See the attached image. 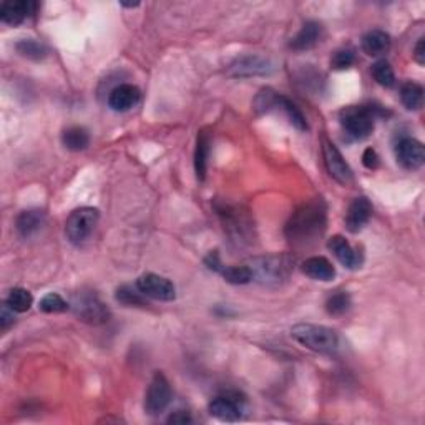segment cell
<instances>
[{"mask_svg":"<svg viewBox=\"0 0 425 425\" xmlns=\"http://www.w3.org/2000/svg\"><path fill=\"white\" fill-rule=\"evenodd\" d=\"M326 230V206L321 200L306 203L296 210L286 225V238L293 244L304 246L324 233Z\"/></svg>","mask_w":425,"mask_h":425,"instance_id":"1","label":"cell"},{"mask_svg":"<svg viewBox=\"0 0 425 425\" xmlns=\"http://www.w3.org/2000/svg\"><path fill=\"white\" fill-rule=\"evenodd\" d=\"M291 338L298 340L301 345L314 353L333 355L339 350V335L334 329L319 324H296L291 328Z\"/></svg>","mask_w":425,"mask_h":425,"instance_id":"2","label":"cell"},{"mask_svg":"<svg viewBox=\"0 0 425 425\" xmlns=\"http://www.w3.org/2000/svg\"><path fill=\"white\" fill-rule=\"evenodd\" d=\"M377 115L375 107H348L340 112V125L353 140H365L374 130Z\"/></svg>","mask_w":425,"mask_h":425,"instance_id":"3","label":"cell"},{"mask_svg":"<svg viewBox=\"0 0 425 425\" xmlns=\"http://www.w3.org/2000/svg\"><path fill=\"white\" fill-rule=\"evenodd\" d=\"M100 220V211L97 208L83 206L72 211L65 223V235L70 243L82 244L83 241L90 238L93 230L97 228Z\"/></svg>","mask_w":425,"mask_h":425,"instance_id":"4","label":"cell"},{"mask_svg":"<svg viewBox=\"0 0 425 425\" xmlns=\"http://www.w3.org/2000/svg\"><path fill=\"white\" fill-rule=\"evenodd\" d=\"M73 311L88 324H105L110 319V309L93 293H80L73 298Z\"/></svg>","mask_w":425,"mask_h":425,"instance_id":"5","label":"cell"},{"mask_svg":"<svg viewBox=\"0 0 425 425\" xmlns=\"http://www.w3.org/2000/svg\"><path fill=\"white\" fill-rule=\"evenodd\" d=\"M249 269L253 273V281H258L261 284H278L288 278L289 264L284 258L268 256V258L253 261Z\"/></svg>","mask_w":425,"mask_h":425,"instance_id":"6","label":"cell"},{"mask_svg":"<svg viewBox=\"0 0 425 425\" xmlns=\"http://www.w3.org/2000/svg\"><path fill=\"white\" fill-rule=\"evenodd\" d=\"M323 158L326 170H328L330 178H334L335 181L344 186L353 183L354 173L350 170L349 163L344 160L343 153L338 150V146L333 141H329L326 136L323 138Z\"/></svg>","mask_w":425,"mask_h":425,"instance_id":"7","label":"cell"},{"mask_svg":"<svg viewBox=\"0 0 425 425\" xmlns=\"http://www.w3.org/2000/svg\"><path fill=\"white\" fill-rule=\"evenodd\" d=\"M171 402V387L165 374L156 372L148 385L145 395V412L148 415H160Z\"/></svg>","mask_w":425,"mask_h":425,"instance_id":"8","label":"cell"},{"mask_svg":"<svg viewBox=\"0 0 425 425\" xmlns=\"http://www.w3.org/2000/svg\"><path fill=\"white\" fill-rule=\"evenodd\" d=\"M395 158H397L399 165L404 166L405 170H419L425 161V148L422 143L415 138L402 136L399 138L394 146Z\"/></svg>","mask_w":425,"mask_h":425,"instance_id":"9","label":"cell"},{"mask_svg":"<svg viewBox=\"0 0 425 425\" xmlns=\"http://www.w3.org/2000/svg\"><path fill=\"white\" fill-rule=\"evenodd\" d=\"M136 288L141 291L146 298L156 301H173L176 298V289L170 279L158 276L155 273H146L138 278Z\"/></svg>","mask_w":425,"mask_h":425,"instance_id":"10","label":"cell"},{"mask_svg":"<svg viewBox=\"0 0 425 425\" xmlns=\"http://www.w3.org/2000/svg\"><path fill=\"white\" fill-rule=\"evenodd\" d=\"M241 405L243 399H240L238 392H226L211 400L210 414L223 422H236L241 419Z\"/></svg>","mask_w":425,"mask_h":425,"instance_id":"11","label":"cell"},{"mask_svg":"<svg viewBox=\"0 0 425 425\" xmlns=\"http://www.w3.org/2000/svg\"><path fill=\"white\" fill-rule=\"evenodd\" d=\"M273 72V65L268 58L263 57H243L238 58L235 63H231L228 73L231 77H240V78H246V77H264L269 75Z\"/></svg>","mask_w":425,"mask_h":425,"instance_id":"12","label":"cell"},{"mask_svg":"<svg viewBox=\"0 0 425 425\" xmlns=\"http://www.w3.org/2000/svg\"><path fill=\"white\" fill-rule=\"evenodd\" d=\"M370 216H372V203L365 196H359L350 203L348 215H345V228L349 233H359L362 231L365 225L369 223Z\"/></svg>","mask_w":425,"mask_h":425,"instance_id":"13","label":"cell"},{"mask_svg":"<svg viewBox=\"0 0 425 425\" xmlns=\"http://www.w3.org/2000/svg\"><path fill=\"white\" fill-rule=\"evenodd\" d=\"M328 248L333 251V254L338 258V261L344 268L348 269H357L362 264V256L359 251H355L344 236L335 235L328 241Z\"/></svg>","mask_w":425,"mask_h":425,"instance_id":"14","label":"cell"},{"mask_svg":"<svg viewBox=\"0 0 425 425\" xmlns=\"http://www.w3.org/2000/svg\"><path fill=\"white\" fill-rule=\"evenodd\" d=\"M141 93L131 83H123L113 88L108 95V107L115 112H128L140 102Z\"/></svg>","mask_w":425,"mask_h":425,"instance_id":"15","label":"cell"},{"mask_svg":"<svg viewBox=\"0 0 425 425\" xmlns=\"http://www.w3.org/2000/svg\"><path fill=\"white\" fill-rule=\"evenodd\" d=\"M37 4L28 2V0H11V2H4L0 6V21L7 26H18L22 23L28 16L36 12Z\"/></svg>","mask_w":425,"mask_h":425,"instance_id":"16","label":"cell"},{"mask_svg":"<svg viewBox=\"0 0 425 425\" xmlns=\"http://www.w3.org/2000/svg\"><path fill=\"white\" fill-rule=\"evenodd\" d=\"M321 38H323V26L319 22L311 21L304 23L303 28L298 32V36L291 41L289 47L296 52H304L318 45Z\"/></svg>","mask_w":425,"mask_h":425,"instance_id":"17","label":"cell"},{"mask_svg":"<svg viewBox=\"0 0 425 425\" xmlns=\"http://www.w3.org/2000/svg\"><path fill=\"white\" fill-rule=\"evenodd\" d=\"M303 273L314 281H333L335 278V268L330 261L323 256H313L303 263Z\"/></svg>","mask_w":425,"mask_h":425,"instance_id":"18","label":"cell"},{"mask_svg":"<svg viewBox=\"0 0 425 425\" xmlns=\"http://www.w3.org/2000/svg\"><path fill=\"white\" fill-rule=\"evenodd\" d=\"M43 221H45V212L42 210H27L17 216L16 228L18 235L23 236V238H31V236L41 231Z\"/></svg>","mask_w":425,"mask_h":425,"instance_id":"19","label":"cell"},{"mask_svg":"<svg viewBox=\"0 0 425 425\" xmlns=\"http://www.w3.org/2000/svg\"><path fill=\"white\" fill-rule=\"evenodd\" d=\"M390 48V37L384 31H370L362 37V50L370 57H380Z\"/></svg>","mask_w":425,"mask_h":425,"instance_id":"20","label":"cell"},{"mask_svg":"<svg viewBox=\"0 0 425 425\" xmlns=\"http://www.w3.org/2000/svg\"><path fill=\"white\" fill-rule=\"evenodd\" d=\"M210 146H211L210 135H208L206 131H200V135H198V140H196V150H195V171L200 181H203L206 178Z\"/></svg>","mask_w":425,"mask_h":425,"instance_id":"21","label":"cell"},{"mask_svg":"<svg viewBox=\"0 0 425 425\" xmlns=\"http://www.w3.org/2000/svg\"><path fill=\"white\" fill-rule=\"evenodd\" d=\"M62 143L70 151H83L90 145L88 131L82 127H70L62 133Z\"/></svg>","mask_w":425,"mask_h":425,"instance_id":"22","label":"cell"},{"mask_svg":"<svg viewBox=\"0 0 425 425\" xmlns=\"http://www.w3.org/2000/svg\"><path fill=\"white\" fill-rule=\"evenodd\" d=\"M400 100L407 110H419L424 103V88L415 82H405L400 87Z\"/></svg>","mask_w":425,"mask_h":425,"instance_id":"23","label":"cell"},{"mask_svg":"<svg viewBox=\"0 0 425 425\" xmlns=\"http://www.w3.org/2000/svg\"><path fill=\"white\" fill-rule=\"evenodd\" d=\"M278 108H281L286 115H288L291 125L294 128H298L299 131H306L309 128L308 122H306V117L303 115V112L299 110L298 107H296L294 102H291L289 98H286L281 95L279 97V102H278Z\"/></svg>","mask_w":425,"mask_h":425,"instance_id":"24","label":"cell"},{"mask_svg":"<svg viewBox=\"0 0 425 425\" xmlns=\"http://www.w3.org/2000/svg\"><path fill=\"white\" fill-rule=\"evenodd\" d=\"M6 303L9 308H11L12 311H16V313H27V311L32 308L33 298L27 289L14 288L11 293H9Z\"/></svg>","mask_w":425,"mask_h":425,"instance_id":"25","label":"cell"},{"mask_svg":"<svg viewBox=\"0 0 425 425\" xmlns=\"http://www.w3.org/2000/svg\"><path fill=\"white\" fill-rule=\"evenodd\" d=\"M17 52L28 60H43L47 57V47L33 38H23L16 45Z\"/></svg>","mask_w":425,"mask_h":425,"instance_id":"26","label":"cell"},{"mask_svg":"<svg viewBox=\"0 0 425 425\" xmlns=\"http://www.w3.org/2000/svg\"><path fill=\"white\" fill-rule=\"evenodd\" d=\"M221 274L226 283L230 284H248L253 281V273H251L249 266H228V268L221 269Z\"/></svg>","mask_w":425,"mask_h":425,"instance_id":"27","label":"cell"},{"mask_svg":"<svg viewBox=\"0 0 425 425\" xmlns=\"http://www.w3.org/2000/svg\"><path fill=\"white\" fill-rule=\"evenodd\" d=\"M350 308V296L345 291H338V293L330 294L326 301V311L330 316H343Z\"/></svg>","mask_w":425,"mask_h":425,"instance_id":"28","label":"cell"},{"mask_svg":"<svg viewBox=\"0 0 425 425\" xmlns=\"http://www.w3.org/2000/svg\"><path fill=\"white\" fill-rule=\"evenodd\" d=\"M279 93H276L273 88H263L254 98V110L258 113H266L278 108Z\"/></svg>","mask_w":425,"mask_h":425,"instance_id":"29","label":"cell"},{"mask_svg":"<svg viewBox=\"0 0 425 425\" xmlns=\"http://www.w3.org/2000/svg\"><path fill=\"white\" fill-rule=\"evenodd\" d=\"M115 298L118 303L123 306H146V296L138 288L133 289L130 286H122V288H118Z\"/></svg>","mask_w":425,"mask_h":425,"instance_id":"30","label":"cell"},{"mask_svg":"<svg viewBox=\"0 0 425 425\" xmlns=\"http://www.w3.org/2000/svg\"><path fill=\"white\" fill-rule=\"evenodd\" d=\"M374 80L385 88H390L395 83V75L392 67L387 60H379L372 65Z\"/></svg>","mask_w":425,"mask_h":425,"instance_id":"31","label":"cell"},{"mask_svg":"<svg viewBox=\"0 0 425 425\" xmlns=\"http://www.w3.org/2000/svg\"><path fill=\"white\" fill-rule=\"evenodd\" d=\"M38 308H41V311H43V313H47V314H55V313H63V311H67L68 303L62 298L60 294L50 293V294L43 296L41 304H38Z\"/></svg>","mask_w":425,"mask_h":425,"instance_id":"32","label":"cell"},{"mask_svg":"<svg viewBox=\"0 0 425 425\" xmlns=\"http://www.w3.org/2000/svg\"><path fill=\"white\" fill-rule=\"evenodd\" d=\"M355 62V52L353 48H339L338 52L334 53L333 58H330V67L334 70H345V68L353 67Z\"/></svg>","mask_w":425,"mask_h":425,"instance_id":"33","label":"cell"},{"mask_svg":"<svg viewBox=\"0 0 425 425\" xmlns=\"http://www.w3.org/2000/svg\"><path fill=\"white\" fill-rule=\"evenodd\" d=\"M379 155L374 148H367L362 155V165L367 168V170H377L379 168Z\"/></svg>","mask_w":425,"mask_h":425,"instance_id":"34","label":"cell"},{"mask_svg":"<svg viewBox=\"0 0 425 425\" xmlns=\"http://www.w3.org/2000/svg\"><path fill=\"white\" fill-rule=\"evenodd\" d=\"M14 313H16V311H12L7 306V303H4L2 311H0V328H2V330H7L14 324V321H16Z\"/></svg>","mask_w":425,"mask_h":425,"instance_id":"35","label":"cell"},{"mask_svg":"<svg viewBox=\"0 0 425 425\" xmlns=\"http://www.w3.org/2000/svg\"><path fill=\"white\" fill-rule=\"evenodd\" d=\"M414 58L419 65H424L425 63V38H419V42L415 43L414 48Z\"/></svg>","mask_w":425,"mask_h":425,"instance_id":"36","label":"cell"},{"mask_svg":"<svg viewBox=\"0 0 425 425\" xmlns=\"http://www.w3.org/2000/svg\"><path fill=\"white\" fill-rule=\"evenodd\" d=\"M191 422V415L188 412H183V410H178V412L171 414L168 417V424H188Z\"/></svg>","mask_w":425,"mask_h":425,"instance_id":"37","label":"cell"},{"mask_svg":"<svg viewBox=\"0 0 425 425\" xmlns=\"http://www.w3.org/2000/svg\"><path fill=\"white\" fill-rule=\"evenodd\" d=\"M205 263H206L208 268L212 269V271H221V269H223V268H221L220 256H218V253H216V251H211V253L208 254V258L205 259Z\"/></svg>","mask_w":425,"mask_h":425,"instance_id":"38","label":"cell"}]
</instances>
